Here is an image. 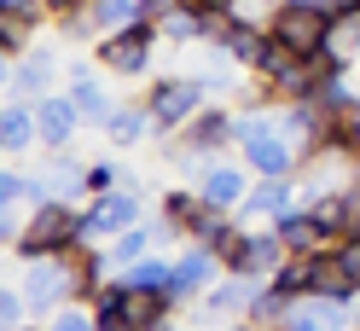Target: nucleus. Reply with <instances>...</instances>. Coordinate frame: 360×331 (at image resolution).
Listing matches in <instances>:
<instances>
[{
    "label": "nucleus",
    "mask_w": 360,
    "mask_h": 331,
    "mask_svg": "<svg viewBox=\"0 0 360 331\" xmlns=\"http://www.w3.org/2000/svg\"><path fill=\"white\" fill-rule=\"evenodd\" d=\"M87 245V221L76 204L64 197H47V204H30V221H24V238L12 245L18 261H41V256H76Z\"/></svg>",
    "instance_id": "obj_1"
},
{
    "label": "nucleus",
    "mask_w": 360,
    "mask_h": 331,
    "mask_svg": "<svg viewBox=\"0 0 360 331\" xmlns=\"http://www.w3.org/2000/svg\"><path fill=\"white\" fill-rule=\"evenodd\" d=\"M274 285H279L290 302H308L314 285H320V256H285V268L274 273Z\"/></svg>",
    "instance_id": "obj_23"
},
{
    "label": "nucleus",
    "mask_w": 360,
    "mask_h": 331,
    "mask_svg": "<svg viewBox=\"0 0 360 331\" xmlns=\"http://www.w3.org/2000/svg\"><path fill=\"white\" fill-rule=\"evenodd\" d=\"M35 122H41V145H47V151H70V140L87 128L70 93H47V99H35Z\"/></svg>",
    "instance_id": "obj_12"
},
{
    "label": "nucleus",
    "mask_w": 360,
    "mask_h": 331,
    "mask_svg": "<svg viewBox=\"0 0 360 331\" xmlns=\"http://www.w3.org/2000/svg\"><path fill=\"white\" fill-rule=\"evenodd\" d=\"M41 331H99V320H94V308L70 302V308H53V320L41 325Z\"/></svg>",
    "instance_id": "obj_30"
},
{
    "label": "nucleus",
    "mask_w": 360,
    "mask_h": 331,
    "mask_svg": "<svg viewBox=\"0 0 360 331\" xmlns=\"http://www.w3.org/2000/svg\"><path fill=\"white\" fill-rule=\"evenodd\" d=\"M47 197H64V204H87V163L70 157V151H58V157L47 163Z\"/></svg>",
    "instance_id": "obj_22"
},
{
    "label": "nucleus",
    "mask_w": 360,
    "mask_h": 331,
    "mask_svg": "<svg viewBox=\"0 0 360 331\" xmlns=\"http://www.w3.org/2000/svg\"><path fill=\"white\" fill-rule=\"evenodd\" d=\"M256 291H262V279H250V273H221L210 291H204V314H210V320H250Z\"/></svg>",
    "instance_id": "obj_13"
},
{
    "label": "nucleus",
    "mask_w": 360,
    "mask_h": 331,
    "mask_svg": "<svg viewBox=\"0 0 360 331\" xmlns=\"http://www.w3.org/2000/svg\"><path fill=\"white\" fill-rule=\"evenodd\" d=\"M274 331H326V325H320V320H314V314H308V308H297V314H290L285 325H274Z\"/></svg>",
    "instance_id": "obj_35"
},
{
    "label": "nucleus",
    "mask_w": 360,
    "mask_h": 331,
    "mask_svg": "<svg viewBox=\"0 0 360 331\" xmlns=\"http://www.w3.org/2000/svg\"><path fill=\"white\" fill-rule=\"evenodd\" d=\"M146 6H151V18H163L169 6H180V0H146Z\"/></svg>",
    "instance_id": "obj_37"
},
{
    "label": "nucleus",
    "mask_w": 360,
    "mask_h": 331,
    "mask_svg": "<svg viewBox=\"0 0 360 331\" xmlns=\"http://www.w3.org/2000/svg\"><path fill=\"white\" fill-rule=\"evenodd\" d=\"M331 261H337V273H343V279H354V291H360V233L337 238V245H331Z\"/></svg>",
    "instance_id": "obj_31"
},
{
    "label": "nucleus",
    "mask_w": 360,
    "mask_h": 331,
    "mask_svg": "<svg viewBox=\"0 0 360 331\" xmlns=\"http://www.w3.org/2000/svg\"><path fill=\"white\" fill-rule=\"evenodd\" d=\"M227 331H267V325H256V320H233Z\"/></svg>",
    "instance_id": "obj_39"
},
{
    "label": "nucleus",
    "mask_w": 360,
    "mask_h": 331,
    "mask_svg": "<svg viewBox=\"0 0 360 331\" xmlns=\"http://www.w3.org/2000/svg\"><path fill=\"white\" fill-rule=\"evenodd\" d=\"M244 163H250L256 181H297L308 157H302V145L290 140L285 128H274V134H262V140L244 145Z\"/></svg>",
    "instance_id": "obj_7"
},
{
    "label": "nucleus",
    "mask_w": 360,
    "mask_h": 331,
    "mask_svg": "<svg viewBox=\"0 0 360 331\" xmlns=\"http://www.w3.org/2000/svg\"><path fill=\"white\" fill-rule=\"evenodd\" d=\"M210 215L204 204V192H169L163 197V221H157V238H180V245H192V233H198V221Z\"/></svg>",
    "instance_id": "obj_15"
},
{
    "label": "nucleus",
    "mask_w": 360,
    "mask_h": 331,
    "mask_svg": "<svg viewBox=\"0 0 360 331\" xmlns=\"http://www.w3.org/2000/svg\"><path fill=\"white\" fill-rule=\"evenodd\" d=\"M41 6H47L53 18H76V12H87V6H94V0H41Z\"/></svg>",
    "instance_id": "obj_36"
},
{
    "label": "nucleus",
    "mask_w": 360,
    "mask_h": 331,
    "mask_svg": "<svg viewBox=\"0 0 360 331\" xmlns=\"http://www.w3.org/2000/svg\"><path fill=\"white\" fill-rule=\"evenodd\" d=\"M210 24H215V6H204V0H180L157 18L163 41H210Z\"/></svg>",
    "instance_id": "obj_19"
},
{
    "label": "nucleus",
    "mask_w": 360,
    "mask_h": 331,
    "mask_svg": "<svg viewBox=\"0 0 360 331\" xmlns=\"http://www.w3.org/2000/svg\"><path fill=\"white\" fill-rule=\"evenodd\" d=\"M30 145H41V122H35V99H12L0 110V151L24 157Z\"/></svg>",
    "instance_id": "obj_16"
},
{
    "label": "nucleus",
    "mask_w": 360,
    "mask_h": 331,
    "mask_svg": "<svg viewBox=\"0 0 360 331\" xmlns=\"http://www.w3.org/2000/svg\"><path fill=\"white\" fill-rule=\"evenodd\" d=\"M122 279L134 285V291H169L174 285V256H146V261H134V268H122Z\"/></svg>",
    "instance_id": "obj_28"
},
{
    "label": "nucleus",
    "mask_w": 360,
    "mask_h": 331,
    "mask_svg": "<svg viewBox=\"0 0 360 331\" xmlns=\"http://www.w3.org/2000/svg\"><path fill=\"white\" fill-rule=\"evenodd\" d=\"M94 24H99V35H110V30H128V24H146L151 18V6L146 0H94Z\"/></svg>",
    "instance_id": "obj_26"
},
{
    "label": "nucleus",
    "mask_w": 360,
    "mask_h": 331,
    "mask_svg": "<svg viewBox=\"0 0 360 331\" xmlns=\"http://www.w3.org/2000/svg\"><path fill=\"white\" fill-rule=\"evenodd\" d=\"M343 151H349V163H360V105L343 117Z\"/></svg>",
    "instance_id": "obj_34"
},
{
    "label": "nucleus",
    "mask_w": 360,
    "mask_h": 331,
    "mask_svg": "<svg viewBox=\"0 0 360 331\" xmlns=\"http://www.w3.org/2000/svg\"><path fill=\"white\" fill-rule=\"evenodd\" d=\"M30 314V297H24V285H12V291H0V331H18Z\"/></svg>",
    "instance_id": "obj_32"
},
{
    "label": "nucleus",
    "mask_w": 360,
    "mask_h": 331,
    "mask_svg": "<svg viewBox=\"0 0 360 331\" xmlns=\"http://www.w3.org/2000/svg\"><path fill=\"white\" fill-rule=\"evenodd\" d=\"M204 99H210V87H204V76H157L151 87H146V110H151V128L157 134H180L198 110H204Z\"/></svg>",
    "instance_id": "obj_3"
},
{
    "label": "nucleus",
    "mask_w": 360,
    "mask_h": 331,
    "mask_svg": "<svg viewBox=\"0 0 360 331\" xmlns=\"http://www.w3.org/2000/svg\"><path fill=\"white\" fill-rule=\"evenodd\" d=\"M70 99H76V110H82V122H94V128H105L110 122V93L99 87V76L87 70V64H70Z\"/></svg>",
    "instance_id": "obj_21"
},
{
    "label": "nucleus",
    "mask_w": 360,
    "mask_h": 331,
    "mask_svg": "<svg viewBox=\"0 0 360 331\" xmlns=\"http://www.w3.org/2000/svg\"><path fill=\"white\" fill-rule=\"evenodd\" d=\"M6 87H12V99H47V93H53V58H47V53L12 58V64H6Z\"/></svg>",
    "instance_id": "obj_20"
},
{
    "label": "nucleus",
    "mask_w": 360,
    "mask_h": 331,
    "mask_svg": "<svg viewBox=\"0 0 360 331\" xmlns=\"http://www.w3.org/2000/svg\"><path fill=\"white\" fill-rule=\"evenodd\" d=\"M157 18H146V24H128V30H110L94 41V64H105L110 76H146L151 70V47H157Z\"/></svg>",
    "instance_id": "obj_5"
},
{
    "label": "nucleus",
    "mask_w": 360,
    "mask_h": 331,
    "mask_svg": "<svg viewBox=\"0 0 360 331\" xmlns=\"http://www.w3.org/2000/svg\"><path fill=\"white\" fill-rule=\"evenodd\" d=\"M354 331H360V320H354Z\"/></svg>",
    "instance_id": "obj_42"
},
{
    "label": "nucleus",
    "mask_w": 360,
    "mask_h": 331,
    "mask_svg": "<svg viewBox=\"0 0 360 331\" xmlns=\"http://www.w3.org/2000/svg\"><path fill=\"white\" fill-rule=\"evenodd\" d=\"M105 134L117 140V145H140L146 134H157V128H151V110L146 105H117V110H110V122H105Z\"/></svg>",
    "instance_id": "obj_25"
},
{
    "label": "nucleus",
    "mask_w": 360,
    "mask_h": 331,
    "mask_svg": "<svg viewBox=\"0 0 360 331\" xmlns=\"http://www.w3.org/2000/svg\"><path fill=\"white\" fill-rule=\"evenodd\" d=\"M82 221H87V238H117V233H128V227H140V197H134L128 186L99 192L94 204L82 209Z\"/></svg>",
    "instance_id": "obj_10"
},
{
    "label": "nucleus",
    "mask_w": 360,
    "mask_h": 331,
    "mask_svg": "<svg viewBox=\"0 0 360 331\" xmlns=\"http://www.w3.org/2000/svg\"><path fill=\"white\" fill-rule=\"evenodd\" d=\"M117 192V163H87V197Z\"/></svg>",
    "instance_id": "obj_33"
},
{
    "label": "nucleus",
    "mask_w": 360,
    "mask_h": 331,
    "mask_svg": "<svg viewBox=\"0 0 360 331\" xmlns=\"http://www.w3.org/2000/svg\"><path fill=\"white\" fill-rule=\"evenodd\" d=\"M302 308H308V314L320 320L326 331H354V320H360V314H354V302H343V297H308Z\"/></svg>",
    "instance_id": "obj_29"
},
{
    "label": "nucleus",
    "mask_w": 360,
    "mask_h": 331,
    "mask_svg": "<svg viewBox=\"0 0 360 331\" xmlns=\"http://www.w3.org/2000/svg\"><path fill=\"white\" fill-rule=\"evenodd\" d=\"M285 256H290V250L279 245V233L267 227V233H244L238 245L221 256V268H227V273H250V279H274V273L285 268Z\"/></svg>",
    "instance_id": "obj_8"
},
{
    "label": "nucleus",
    "mask_w": 360,
    "mask_h": 331,
    "mask_svg": "<svg viewBox=\"0 0 360 331\" xmlns=\"http://www.w3.org/2000/svg\"><path fill=\"white\" fill-rule=\"evenodd\" d=\"M233 122H238V110H227V105H204V110H198V117L174 134V163H180V169H210L204 157L238 145V140H233Z\"/></svg>",
    "instance_id": "obj_4"
},
{
    "label": "nucleus",
    "mask_w": 360,
    "mask_h": 331,
    "mask_svg": "<svg viewBox=\"0 0 360 331\" xmlns=\"http://www.w3.org/2000/svg\"><path fill=\"white\" fill-rule=\"evenodd\" d=\"M290 6H314V12H331V0H290Z\"/></svg>",
    "instance_id": "obj_38"
},
{
    "label": "nucleus",
    "mask_w": 360,
    "mask_h": 331,
    "mask_svg": "<svg viewBox=\"0 0 360 331\" xmlns=\"http://www.w3.org/2000/svg\"><path fill=\"white\" fill-rule=\"evenodd\" d=\"M250 186H256L250 163H210L204 174H198V192H204V204H210V209H227V215L244 209Z\"/></svg>",
    "instance_id": "obj_9"
},
{
    "label": "nucleus",
    "mask_w": 360,
    "mask_h": 331,
    "mask_svg": "<svg viewBox=\"0 0 360 331\" xmlns=\"http://www.w3.org/2000/svg\"><path fill=\"white\" fill-rule=\"evenodd\" d=\"M18 331H35V325H18Z\"/></svg>",
    "instance_id": "obj_41"
},
{
    "label": "nucleus",
    "mask_w": 360,
    "mask_h": 331,
    "mask_svg": "<svg viewBox=\"0 0 360 331\" xmlns=\"http://www.w3.org/2000/svg\"><path fill=\"white\" fill-rule=\"evenodd\" d=\"M174 297L169 291H134V308H128V314H134V325H140V331H174L169 320H174Z\"/></svg>",
    "instance_id": "obj_24"
},
{
    "label": "nucleus",
    "mask_w": 360,
    "mask_h": 331,
    "mask_svg": "<svg viewBox=\"0 0 360 331\" xmlns=\"http://www.w3.org/2000/svg\"><path fill=\"white\" fill-rule=\"evenodd\" d=\"M221 273H227V268H221V256H215V250H204V245H180L169 297H174V302H186V297H204V291H210V285H215Z\"/></svg>",
    "instance_id": "obj_11"
},
{
    "label": "nucleus",
    "mask_w": 360,
    "mask_h": 331,
    "mask_svg": "<svg viewBox=\"0 0 360 331\" xmlns=\"http://www.w3.org/2000/svg\"><path fill=\"white\" fill-rule=\"evenodd\" d=\"M267 35H274L279 47L302 53V58H320V53H326V41H331V12H314V6H290V0H285Z\"/></svg>",
    "instance_id": "obj_6"
},
{
    "label": "nucleus",
    "mask_w": 360,
    "mask_h": 331,
    "mask_svg": "<svg viewBox=\"0 0 360 331\" xmlns=\"http://www.w3.org/2000/svg\"><path fill=\"white\" fill-rule=\"evenodd\" d=\"M12 6H24V0H0V12H12Z\"/></svg>",
    "instance_id": "obj_40"
},
{
    "label": "nucleus",
    "mask_w": 360,
    "mask_h": 331,
    "mask_svg": "<svg viewBox=\"0 0 360 331\" xmlns=\"http://www.w3.org/2000/svg\"><path fill=\"white\" fill-rule=\"evenodd\" d=\"M41 18H53L47 6H41V0H24V6L0 12V53H6V64L30 53V35H35V24H41Z\"/></svg>",
    "instance_id": "obj_18"
},
{
    "label": "nucleus",
    "mask_w": 360,
    "mask_h": 331,
    "mask_svg": "<svg viewBox=\"0 0 360 331\" xmlns=\"http://www.w3.org/2000/svg\"><path fill=\"white\" fill-rule=\"evenodd\" d=\"M151 245H157V221H151V227L140 221V227L117 233V238H110V268H134V261H146Z\"/></svg>",
    "instance_id": "obj_27"
},
{
    "label": "nucleus",
    "mask_w": 360,
    "mask_h": 331,
    "mask_svg": "<svg viewBox=\"0 0 360 331\" xmlns=\"http://www.w3.org/2000/svg\"><path fill=\"white\" fill-rule=\"evenodd\" d=\"M274 233H279V245L290 250V256H326L337 238L320 227V221H314V209L302 204V209H290V215H279L274 221Z\"/></svg>",
    "instance_id": "obj_14"
},
{
    "label": "nucleus",
    "mask_w": 360,
    "mask_h": 331,
    "mask_svg": "<svg viewBox=\"0 0 360 331\" xmlns=\"http://www.w3.org/2000/svg\"><path fill=\"white\" fill-rule=\"evenodd\" d=\"M24 297L35 314L47 308H70V302H87V279L76 268V256H41V261H24Z\"/></svg>",
    "instance_id": "obj_2"
},
{
    "label": "nucleus",
    "mask_w": 360,
    "mask_h": 331,
    "mask_svg": "<svg viewBox=\"0 0 360 331\" xmlns=\"http://www.w3.org/2000/svg\"><path fill=\"white\" fill-rule=\"evenodd\" d=\"M290 209H302V192H297V181H256L238 215H262L267 227H274V221H279V215H290Z\"/></svg>",
    "instance_id": "obj_17"
}]
</instances>
